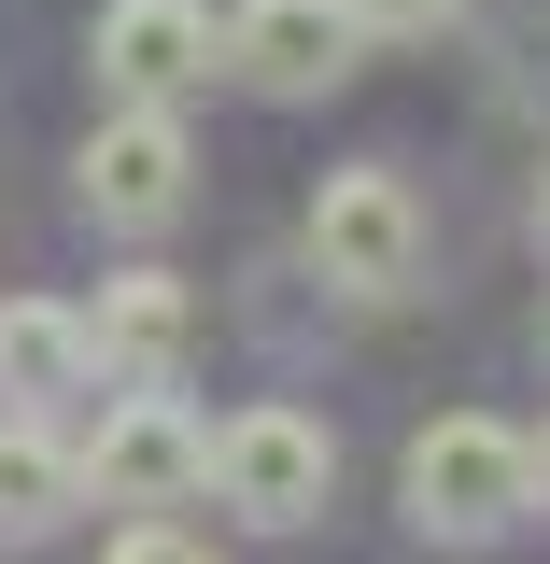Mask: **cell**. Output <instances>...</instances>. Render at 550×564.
I'll return each instance as SVG.
<instances>
[{"label": "cell", "instance_id": "6da1fadb", "mask_svg": "<svg viewBox=\"0 0 550 564\" xmlns=\"http://www.w3.org/2000/svg\"><path fill=\"white\" fill-rule=\"evenodd\" d=\"M396 494H410L423 536H508V522L537 508V452H522V423L452 410V423H423V437H410Z\"/></svg>", "mask_w": 550, "mask_h": 564}, {"label": "cell", "instance_id": "7a4b0ae2", "mask_svg": "<svg viewBox=\"0 0 550 564\" xmlns=\"http://www.w3.org/2000/svg\"><path fill=\"white\" fill-rule=\"evenodd\" d=\"M212 494H226L255 536H296V522H325V494H339V437L311 410H240V423H212Z\"/></svg>", "mask_w": 550, "mask_h": 564}, {"label": "cell", "instance_id": "3957f363", "mask_svg": "<svg viewBox=\"0 0 550 564\" xmlns=\"http://www.w3.org/2000/svg\"><path fill=\"white\" fill-rule=\"evenodd\" d=\"M311 269L339 282V296H410L423 282V198L396 184V170H339L325 198H311Z\"/></svg>", "mask_w": 550, "mask_h": 564}, {"label": "cell", "instance_id": "277c9868", "mask_svg": "<svg viewBox=\"0 0 550 564\" xmlns=\"http://www.w3.org/2000/svg\"><path fill=\"white\" fill-rule=\"evenodd\" d=\"M85 494H114V508H184V494H212V423L184 410V395H128V410L99 423V452H85Z\"/></svg>", "mask_w": 550, "mask_h": 564}, {"label": "cell", "instance_id": "5b68a950", "mask_svg": "<svg viewBox=\"0 0 550 564\" xmlns=\"http://www.w3.org/2000/svg\"><path fill=\"white\" fill-rule=\"evenodd\" d=\"M198 198V141H184V113H99L85 128V212L99 226H170V212Z\"/></svg>", "mask_w": 550, "mask_h": 564}, {"label": "cell", "instance_id": "8992f818", "mask_svg": "<svg viewBox=\"0 0 550 564\" xmlns=\"http://www.w3.org/2000/svg\"><path fill=\"white\" fill-rule=\"evenodd\" d=\"M226 70L255 99H325L353 70V0H240L226 14Z\"/></svg>", "mask_w": 550, "mask_h": 564}, {"label": "cell", "instance_id": "52a82bcc", "mask_svg": "<svg viewBox=\"0 0 550 564\" xmlns=\"http://www.w3.org/2000/svg\"><path fill=\"white\" fill-rule=\"evenodd\" d=\"M212 57H226V29H212L198 0H114L99 14V85L141 99V113H170L184 85H212Z\"/></svg>", "mask_w": 550, "mask_h": 564}, {"label": "cell", "instance_id": "ba28073f", "mask_svg": "<svg viewBox=\"0 0 550 564\" xmlns=\"http://www.w3.org/2000/svg\"><path fill=\"white\" fill-rule=\"evenodd\" d=\"M184 339H198V296H184L170 269H128V282H99V311H85V352H99L114 381H141V395H170Z\"/></svg>", "mask_w": 550, "mask_h": 564}, {"label": "cell", "instance_id": "9c48e42d", "mask_svg": "<svg viewBox=\"0 0 550 564\" xmlns=\"http://www.w3.org/2000/svg\"><path fill=\"white\" fill-rule=\"evenodd\" d=\"M85 367H99V352H85V311H57V296H14V311H0V395L29 423L57 410V395H85Z\"/></svg>", "mask_w": 550, "mask_h": 564}, {"label": "cell", "instance_id": "30bf717a", "mask_svg": "<svg viewBox=\"0 0 550 564\" xmlns=\"http://www.w3.org/2000/svg\"><path fill=\"white\" fill-rule=\"evenodd\" d=\"M71 494H85V466H71L29 410H0V536H57Z\"/></svg>", "mask_w": 550, "mask_h": 564}, {"label": "cell", "instance_id": "8fae6325", "mask_svg": "<svg viewBox=\"0 0 550 564\" xmlns=\"http://www.w3.org/2000/svg\"><path fill=\"white\" fill-rule=\"evenodd\" d=\"M466 0H353V29H396V43H438Z\"/></svg>", "mask_w": 550, "mask_h": 564}, {"label": "cell", "instance_id": "7c38bea8", "mask_svg": "<svg viewBox=\"0 0 550 564\" xmlns=\"http://www.w3.org/2000/svg\"><path fill=\"white\" fill-rule=\"evenodd\" d=\"M99 564H212V551H198V536H170V522H128Z\"/></svg>", "mask_w": 550, "mask_h": 564}, {"label": "cell", "instance_id": "4fadbf2b", "mask_svg": "<svg viewBox=\"0 0 550 564\" xmlns=\"http://www.w3.org/2000/svg\"><path fill=\"white\" fill-rule=\"evenodd\" d=\"M522 452H537V508H550V437H522Z\"/></svg>", "mask_w": 550, "mask_h": 564}, {"label": "cell", "instance_id": "5bb4252c", "mask_svg": "<svg viewBox=\"0 0 550 564\" xmlns=\"http://www.w3.org/2000/svg\"><path fill=\"white\" fill-rule=\"evenodd\" d=\"M537 226H550V170H537Z\"/></svg>", "mask_w": 550, "mask_h": 564}]
</instances>
